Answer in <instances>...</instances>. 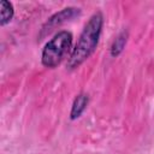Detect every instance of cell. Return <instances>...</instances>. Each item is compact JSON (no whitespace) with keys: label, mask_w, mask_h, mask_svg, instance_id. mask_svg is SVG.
<instances>
[{"label":"cell","mask_w":154,"mask_h":154,"mask_svg":"<svg viewBox=\"0 0 154 154\" xmlns=\"http://www.w3.org/2000/svg\"><path fill=\"white\" fill-rule=\"evenodd\" d=\"M126 40H128V32H125V31L120 32L116 37V40L113 41L112 47H111V54H112V57H118L122 53V51L124 49V47L126 45Z\"/></svg>","instance_id":"cell-6"},{"label":"cell","mask_w":154,"mask_h":154,"mask_svg":"<svg viewBox=\"0 0 154 154\" xmlns=\"http://www.w3.org/2000/svg\"><path fill=\"white\" fill-rule=\"evenodd\" d=\"M72 45V34L70 31H59L51 38L42 51V64L46 67L53 69L58 66L66 57Z\"/></svg>","instance_id":"cell-2"},{"label":"cell","mask_w":154,"mask_h":154,"mask_svg":"<svg viewBox=\"0 0 154 154\" xmlns=\"http://www.w3.org/2000/svg\"><path fill=\"white\" fill-rule=\"evenodd\" d=\"M0 14H1V19H0L1 25L7 24L12 19V17H13V6L10 1L1 0V2H0Z\"/></svg>","instance_id":"cell-5"},{"label":"cell","mask_w":154,"mask_h":154,"mask_svg":"<svg viewBox=\"0 0 154 154\" xmlns=\"http://www.w3.org/2000/svg\"><path fill=\"white\" fill-rule=\"evenodd\" d=\"M102 24H103V17L101 12H95L89 18V20L83 28V31L79 35V38L75 48L70 54V58L67 60L69 69L78 67L94 53L99 43Z\"/></svg>","instance_id":"cell-1"},{"label":"cell","mask_w":154,"mask_h":154,"mask_svg":"<svg viewBox=\"0 0 154 154\" xmlns=\"http://www.w3.org/2000/svg\"><path fill=\"white\" fill-rule=\"evenodd\" d=\"M79 12H81L79 8H76V7H67V8H64L61 11H59L58 13L53 14L47 20V23L43 25L42 31L43 32H51L57 26H60L61 24H64V23L71 20L72 18H75L76 16H78Z\"/></svg>","instance_id":"cell-3"},{"label":"cell","mask_w":154,"mask_h":154,"mask_svg":"<svg viewBox=\"0 0 154 154\" xmlns=\"http://www.w3.org/2000/svg\"><path fill=\"white\" fill-rule=\"evenodd\" d=\"M89 97L85 94H79L76 96L73 103H72V108H71V113H70V118L72 120L79 118L82 116V113L84 112V109L87 108Z\"/></svg>","instance_id":"cell-4"}]
</instances>
